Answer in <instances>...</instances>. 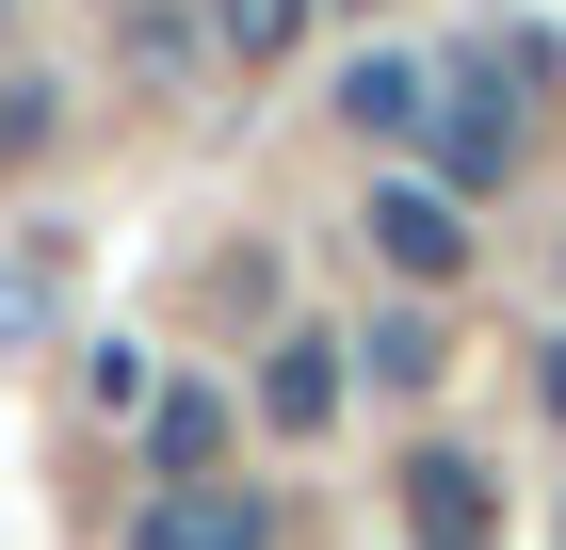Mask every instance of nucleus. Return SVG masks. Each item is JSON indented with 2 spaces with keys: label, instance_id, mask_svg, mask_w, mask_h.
Instances as JSON below:
<instances>
[{
  "label": "nucleus",
  "instance_id": "f257e3e1",
  "mask_svg": "<svg viewBox=\"0 0 566 550\" xmlns=\"http://www.w3.org/2000/svg\"><path fill=\"white\" fill-rule=\"evenodd\" d=\"M502 82H518V33H485L470 82H437V129H421V146H437V178H453V195H485V178L518 163V97H502Z\"/></svg>",
  "mask_w": 566,
  "mask_h": 550
},
{
  "label": "nucleus",
  "instance_id": "f03ea898",
  "mask_svg": "<svg viewBox=\"0 0 566 550\" xmlns=\"http://www.w3.org/2000/svg\"><path fill=\"white\" fill-rule=\"evenodd\" d=\"M130 550H275V502L260 486H146Z\"/></svg>",
  "mask_w": 566,
  "mask_h": 550
},
{
  "label": "nucleus",
  "instance_id": "7ed1b4c3",
  "mask_svg": "<svg viewBox=\"0 0 566 550\" xmlns=\"http://www.w3.org/2000/svg\"><path fill=\"white\" fill-rule=\"evenodd\" d=\"M373 259H389L405 292H437V276H453V259H470V227H453V195H437V178H389V195H373Z\"/></svg>",
  "mask_w": 566,
  "mask_h": 550
},
{
  "label": "nucleus",
  "instance_id": "20e7f679",
  "mask_svg": "<svg viewBox=\"0 0 566 550\" xmlns=\"http://www.w3.org/2000/svg\"><path fill=\"white\" fill-rule=\"evenodd\" d=\"M502 535V502H485L470 454H405V550H485Z\"/></svg>",
  "mask_w": 566,
  "mask_h": 550
},
{
  "label": "nucleus",
  "instance_id": "39448f33",
  "mask_svg": "<svg viewBox=\"0 0 566 550\" xmlns=\"http://www.w3.org/2000/svg\"><path fill=\"white\" fill-rule=\"evenodd\" d=\"M146 469L163 486H227V405L211 388H146Z\"/></svg>",
  "mask_w": 566,
  "mask_h": 550
},
{
  "label": "nucleus",
  "instance_id": "423d86ee",
  "mask_svg": "<svg viewBox=\"0 0 566 550\" xmlns=\"http://www.w3.org/2000/svg\"><path fill=\"white\" fill-rule=\"evenodd\" d=\"M340 114L373 129V146H421V129H437V82H421V65H405V49H373V65H356V82H340Z\"/></svg>",
  "mask_w": 566,
  "mask_h": 550
},
{
  "label": "nucleus",
  "instance_id": "0eeeda50",
  "mask_svg": "<svg viewBox=\"0 0 566 550\" xmlns=\"http://www.w3.org/2000/svg\"><path fill=\"white\" fill-rule=\"evenodd\" d=\"M324 405H340V340H275L260 422H275V437H324Z\"/></svg>",
  "mask_w": 566,
  "mask_h": 550
},
{
  "label": "nucleus",
  "instance_id": "6e6552de",
  "mask_svg": "<svg viewBox=\"0 0 566 550\" xmlns=\"http://www.w3.org/2000/svg\"><path fill=\"white\" fill-rule=\"evenodd\" d=\"M356 373H373V388H437V324H421V308H389V324L356 340Z\"/></svg>",
  "mask_w": 566,
  "mask_h": 550
},
{
  "label": "nucleus",
  "instance_id": "1a4fd4ad",
  "mask_svg": "<svg viewBox=\"0 0 566 550\" xmlns=\"http://www.w3.org/2000/svg\"><path fill=\"white\" fill-rule=\"evenodd\" d=\"M211 33L243 49V65H292V33H307V0H211Z\"/></svg>",
  "mask_w": 566,
  "mask_h": 550
},
{
  "label": "nucleus",
  "instance_id": "9d476101",
  "mask_svg": "<svg viewBox=\"0 0 566 550\" xmlns=\"http://www.w3.org/2000/svg\"><path fill=\"white\" fill-rule=\"evenodd\" d=\"M534 405H551V422H566V340H551V356H534Z\"/></svg>",
  "mask_w": 566,
  "mask_h": 550
},
{
  "label": "nucleus",
  "instance_id": "9b49d317",
  "mask_svg": "<svg viewBox=\"0 0 566 550\" xmlns=\"http://www.w3.org/2000/svg\"><path fill=\"white\" fill-rule=\"evenodd\" d=\"M0 17H17V0H0Z\"/></svg>",
  "mask_w": 566,
  "mask_h": 550
}]
</instances>
